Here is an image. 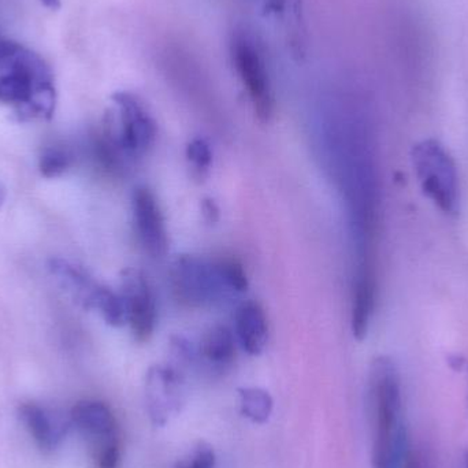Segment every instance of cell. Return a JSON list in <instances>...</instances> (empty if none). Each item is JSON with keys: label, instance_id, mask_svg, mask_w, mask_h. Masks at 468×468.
Instances as JSON below:
<instances>
[{"label": "cell", "instance_id": "17", "mask_svg": "<svg viewBox=\"0 0 468 468\" xmlns=\"http://www.w3.org/2000/svg\"><path fill=\"white\" fill-rule=\"evenodd\" d=\"M218 266L225 283L233 294L247 291V272H245L244 267L239 261H236V259H219Z\"/></svg>", "mask_w": 468, "mask_h": 468}, {"label": "cell", "instance_id": "21", "mask_svg": "<svg viewBox=\"0 0 468 468\" xmlns=\"http://www.w3.org/2000/svg\"><path fill=\"white\" fill-rule=\"evenodd\" d=\"M401 468H431L428 453L422 448H411L409 445Z\"/></svg>", "mask_w": 468, "mask_h": 468}, {"label": "cell", "instance_id": "6", "mask_svg": "<svg viewBox=\"0 0 468 468\" xmlns=\"http://www.w3.org/2000/svg\"><path fill=\"white\" fill-rule=\"evenodd\" d=\"M115 115H109L104 133L114 140L128 158L144 156L156 139V123L137 96L118 92L112 96Z\"/></svg>", "mask_w": 468, "mask_h": 468}, {"label": "cell", "instance_id": "15", "mask_svg": "<svg viewBox=\"0 0 468 468\" xmlns=\"http://www.w3.org/2000/svg\"><path fill=\"white\" fill-rule=\"evenodd\" d=\"M241 414L253 423H264L272 412V399L261 388H241L239 389Z\"/></svg>", "mask_w": 468, "mask_h": 468}, {"label": "cell", "instance_id": "11", "mask_svg": "<svg viewBox=\"0 0 468 468\" xmlns=\"http://www.w3.org/2000/svg\"><path fill=\"white\" fill-rule=\"evenodd\" d=\"M49 270L60 285L85 308H95L96 300L103 285L96 282L84 270L63 259H51Z\"/></svg>", "mask_w": 468, "mask_h": 468}, {"label": "cell", "instance_id": "22", "mask_svg": "<svg viewBox=\"0 0 468 468\" xmlns=\"http://www.w3.org/2000/svg\"><path fill=\"white\" fill-rule=\"evenodd\" d=\"M40 2L43 3V5H46V7L51 8V10H59L60 5H62L60 0H40Z\"/></svg>", "mask_w": 468, "mask_h": 468}, {"label": "cell", "instance_id": "3", "mask_svg": "<svg viewBox=\"0 0 468 468\" xmlns=\"http://www.w3.org/2000/svg\"><path fill=\"white\" fill-rule=\"evenodd\" d=\"M411 165L423 195L445 216H456L461 208L459 173L452 155L436 139L415 143Z\"/></svg>", "mask_w": 468, "mask_h": 468}, {"label": "cell", "instance_id": "12", "mask_svg": "<svg viewBox=\"0 0 468 468\" xmlns=\"http://www.w3.org/2000/svg\"><path fill=\"white\" fill-rule=\"evenodd\" d=\"M71 422L96 441L117 436V420L112 409L101 401H80L71 410Z\"/></svg>", "mask_w": 468, "mask_h": 468}, {"label": "cell", "instance_id": "13", "mask_svg": "<svg viewBox=\"0 0 468 468\" xmlns=\"http://www.w3.org/2000/svg\"><path fill=\"white\" fill-rule=\"evenodd\" d=\"M19 417L43 451L54 450L68 431L66 423L62 420H52L37 404H22L19 407Z\"/></svg>", "mask_w": 468, "mask_h": 468}, {"label": "cell", "instance_id": "19", "mask_svg": "<svg viewBox=\"0 0 468 468\" xmlns=\"http://www.w3.org/2000/svg\"><path fill=\"white\" fill-rule=\"evenodd\" d=\"M96 468H118L121 448L117 436L101 440L96 447Z\"/></svg>", "mask_w": 468, "mask_h": 468}, {"label": "cell", "instance_id": "25", "mask_svg": "<svg viewBox=\"0 0 468 468\" xmlns=\"http://www.w3.org/2000/svg\"><path fill=\"white\" fill-rule=\"evenodd\" d=\"M463 370L467 371V376H468V360H466V365H464Z\"/></svg>", "mask_w": 468, "mask_h": 468}, {"label": "cell", "instance_id": "18", "mask_svg": "<svg viewBox=\"0 0 468 468\" xmlns=\"http://www.w3.org/2000/svg\"><path fill=\"white\" fill-rule=\"evenodd\" d=\"M186 158L197 175H205L213 162V151L206 140L195 139L186 147Z\"/></svg>", "mask_w": 468, "mask_h": 468}, {"label": "cell", "instance_id": "2", "mask_svg": "<svg viewBox=\"0 0 468 468\" xmlns=\"http://www.w3.org/2000/svg\"><path fill=\"white\" fill-rule=\"evenodd\" d=\"M373 420V468H401L409 450L403 418L400 374L388 356L373 360L368 376Z\"/></svg>", "mask_w": 468, "mask_h": 468}, {"label": "cell", "instance_id": "20", "mask_svg": "<svg viewBox=\"0 0 468 468\" xmlns=\"http://www.w3.org/2000/svg\"><path fill=\"white\" fill-rule=\"evenodd\" d=\"M216 467V452L207 442H199L186 458L178 462L176 468H214Z\"/></svg>", "mask_w": 468, "mask_h": 468}, {"label": "cell", "instance_id": "7", "mask_svg": "<svg viewBox=\"0 0 468 468\" xmlns=\"http://www.w3.org/2000/svg\"><path fill=\"white\" fill-rule=\"evenodd\" d=\"M122 299L125 303L126 324L140 343L150 340L155 332L158 310L150 281L140 270H126L123 275Z\"/></svg>", "mask_w": 468, "mask_h": 468}, {"label": "cell", "instance_id": "23", "mask_svg": "<svg viewBox=\"0 0 468 468\" xmlns=\"http://www.w3.org/2000/svg\"><path fill=\"white\" fill-rule=\"evenodd\" d=\"M5 186H3L2 183H0V207H2L3 203H5Z\"/></svg>", "mask_w": 468, "mask_h": 468}, {"label": "cell", "instance_id": "5", "mask_svg": "<svg viewBox=\"0 0 468 468\" xmlns=\"http://www.w3.org/2000/svg\"><path fill=\"white\" fill-rule=\"evenodd\" d=\"M230 57L242 87L259 120L269 121L274 112V93L266 59L247 30H236L230 40Z\"/></svg>", "mask_w": 468, "mask_h": 468}, {"label": "cell", "instance_id": "9", "mask_svg": "<svg viewBox=\"0 0 468 468\" xmlns=\"http://www.w3.org/2000/svg\"><path fill=\"white\" fill-rule=\"evenodd\" d=\"M148 412L155 425L164 426L180 411L181 381L172 368L154 367L145 384Z\"/></svg>", "mask_w": 468, "mask_h": 468}, {"label": "cell", "instance_id": "8", "mask_svg": "<svg viewBox=\"0 0 468 468\" xmlns=\"http://www.w3.org/2000/svg\"><path fill=\"white\" fill-rule=\"evenodd\" d=\"M134 227L145 252L164 258L169 248L166 222L155 194L148 186H137L132 197Z\"/></svg>", "mask_w": 468, "mask_h": 468}, {"label": "cell", "instance_id": "14", "mask_svg": "<svg viewBox=\"0 0 468 468\" xmlns=\"http://www.w3.org/2000/svg\"><path fill=\"white\" fill-rule=\"evenodd\" d=\"M236 335L229 327H210L200 341L199 354L211 367L217 370L232 366L236 359Z\"/></svg>", "mask_w": 468, "mask_h": 468}, {"label": "cell", "instance_id": "4", "mask_svg": "<svg viewBox=\"0 0 468 468\" xmlns=\"http://www.w3.org/2000/svg\"><path fill=\"white\" fill-rule=\"evenodd\" d=\"M170 282L178 302L192 308H205L232 296L219 271L218 261L184 255L170 270Z\"/></svg>", "mask_w": 468, "mask_h": 468}, {"label": "cell", "instance_id": "24", "mask_svg": "<svg viewBox=\"0 0 468 468\" xmlns=\"http://www.w3.org/2000/svg\"><path fill=\"white\" fill-rule=\"evenodd\" d=\"M463 468H468V450L466 451V453H464Z\"/></svg>", "mask_w": 468, "mask_h": 468}, {"label": "cell", "instance_id": "1", "mask_svg": "<svg viewBox=\"0 0 468 468\" xmlns=\"http://www.w3.org/2000/svg\"><path fill=\"white\" fill-rule=\"evenodd\" d=\"M54 74L46 60L18 41L0 36V104L19 121L49 120L55 112Z\"/></svg>", "mask_w": 468, "mask_h": 468}, {"label": "cell", "instance_id": "16", "mask_svg": "<svg viewBox=\"0 0 468 468\" xmlns=\"http://www.w3.org/2000/svg\"><path fill=\"white\" fill-rule=\"evenodd\" d=\"M73 164V155L66 147L51 145L41 151L38 158V169L41 176L46 178L59 177L70 169Z\"/></svg>", "mask_w": 468, "mask_h": 468}, {"label": "cell", "instance_id": "10", "mask_svg": "<svg viewBox=\"0 0 468 468\" xmlns=\"http://www.w3.org/2000/svg\"><path fill=\"white\" fill-rule=\"evenodd\" d=\"M234 335L247 354L258 356L269 340V324L263 308L256 302H245L234 315Z\"/></svg>", "mask_w": 468, "mask_h": 468}]
</instances>
